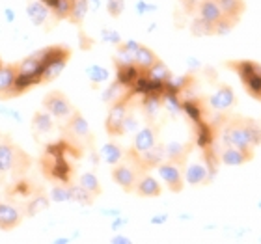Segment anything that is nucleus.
Here are the masks:
<instances>
[{"label": "nucleus", "instance_id": "obj_7", "mask_svg": "<svg viewBox=\"0 0 261 244\" xmlns=\"http://www.w3.org/2000/svg\"><path fill=\"white\" fill-rule=\"evenodd\" d=\"M157 172L161 175V179L164 181V184L168 186L172 192H181L183 190V172H181L179 164L166 160L161 162L157 166Z\"/></svg>", "mask_w": 261, "mask_h": 244}, {"label": "nucleus", "instance_id": "obj_27", "mask_svg": "<svg viewBox=\"0 0 261 244\" xmlns=\"http://www.w3.org/2000/svg\"><path fill=\"white\" fill-rule=\"evenodd\" d=\"M86 76H88V80L93 82V84H103V82H107L110 78V73L103 65L90 64L86 67Z\"/></svg>", "mask_w": 261, "mask_h": 244}, {"label": "nucleus", "instance_id": "obj_19", "mask_svg": "<svg viewBox=\"0 0 261 244\" xmlns=\"http://www.w3.org/2000/svg\"><path fill=\"white\" fill-rule=\"evenodd\" d=\"M218 8L224 17H229L233 21H239V17L245 13V2L243 0H217Z\"/></svg>", "mask_w": 261, "mask_h": 244}, {"label": "nucleus", "instance_id": "obj_28", "mask_svg": "<svg viewBox=\"0 0 261 244\" xmlns=\"http://www.w3.org/2000/svg\"><path fill=\"white\" fill-rule=\"evenodd\" d=\"M47 207H49V198H47V194H45V192H36V196L28 201L27 212L30 216H36L39 212H43Z\"/></svg>", "mask_w": 261, "mask_h": 244}, {"label": "nucleus", "instance_id": "obj_14", "mask_svg": "<svg viewBox=\"0 0 261 244\" xmlns=\"http://www.w3.org/2000/svg\"><path fill=\"white\" fill-rule=\"evenodd\" d=\"M135 190H136V194L142 196V198H157V196H161V192H163L161 183H159L155 177H151V175H140V177L136 179Z\"/></svg>", "mask_w": 261, "mask_h": 244}, {"label": "nucleus", "instance_id": "obj_2", "mask_svg": "<svg viewBox=\"0 0 261 244\" xmlns=\"http://www.w3.org/2000/svg\"><path fill=\"white\" fill-rule=\"evenodd\" d=\"M43 64V76L41 82H53L62 75L65 64L69 60L71 50L67 47H49V49L36 52Z\"/></svg>", "mask_w": 261, "mask_h": 244}, {"label": "nucleus", "instance_id": "obj_10", "mask_svg": "<svg viewBox=\"0 0 261 244\" xmlns=\"http://www.w3.org/2000/svg\"><path fill=\"white\" fill-rule=\"evenodd\" d=\"M235 104V93L228 84H222L217 92L209 97V106L217 112H226Z\"/></svg>", "mask_w": 261, "mask_h": 244}, {"label": "nucleus", "instance_id": "obj_32", "mask_svg": "<svg viewBox=\"0 0 261 244\" xmlns=\"http://www.w3.org/2000/svg\"><path fill=\"white\" fill-rule=\"evenodd\" d=\"M213 26H215V24H211V22L203 21L201 17H198V19H194V21H192L191 30H192V34H194V36H213V34H215Z\"/></svg>", "mask_w": 261, "mask_h": 244}, {"label": "nucleus", "instance_id": "obj_16", "mask_svg": "<svg viewBox=\"0 0 261 244\" xmlns=\"http://www.w3.org/2000/svg\"><path fill=\"white\" fill-rule=\"evenodd\" d=\"M209 174H211V170L205 168L201 162H192L185 170V181L189 184H192V186H198V184L207 183Z\"/></svg>", "mask_w": 261, "mask_h": 244}, {"label": "nucleus", "instance_id": "obj_44", "mask_svg": "<svg viewBox=\"0 0 261 244\" xmlns=\"http://www.w3.org/2000/svg\"><path fill=\"white\" fill-rule=\"evenodd\" d=\"M257 209H261V201H259V203H257Z\"/></svg>", "mask_w": 261, "mask_h": 244}, {"label": "nucleus", "instance_id": "obj_42", "mask_svg": "<svg viewBox=\"0 0 261 244\" xmlns=\"http://www.w3.org/2000/svg\"><path fill=\"white\" fill-rule=\"evenodd\" d=\"M166 214H157V216H153L151 218V224H164L166 222Z\"/></svg>", "mask_w": 261, "mask_h": 244}, {"label": "nucleus", "instance_id": "obj_5", "mask_svg": "<svg viewBox=\"0 0 261 244\" xmlns=\"http://www.w3.org/2000/svg\"><path fill=\"white\" fill-rule=\"evenodd\" d=\"M43 109L49 112L53 118H58V120H67L75 109H73V104L71 101L67 99V95L62 92H49L47 95L43 97Z\"/></svg>", "mask_w": 261, "mask_h": 244}, {"label": "nucleus", "instance_id": "obj_35", "mask_svg": "<svg viewBox=\"0 0 261 244\" xmlns=\"http://www.w3.org/2000/svg\"><path fill=\"white\" fill-rule=\"evenodd\" d=\"M159 110H161V99L157 95H147L146 101H144V112L149 118H155Z\"/></svg>", "mask_w": 261, "mask_h": 244}, {"label": "nucleus", "instance_id": "obj_11", "mask_svg": "<svg viewBox=\"0 0 261 244\" xmlns=\"http://www.w3.org/2000/svg\"><path fill=\"white\" fill-rule=\"evenodd\" d=\"M157 144V130L151 125H146L142 127L140 130H136L135 142H133V149L130 151L135 153H144L147 149H151L153 146Z\"/></svg>", "mask_w": 261, "mask_h": 244}, {"label": "nucleus", "instance_id": "obj_31", "mask_svg": "<svg viewBox=\"0 0 261 244\" xmlns=\"http://www.w3.org/2000/svg\"><path fill=\"white\" fill-rule=\"evenodd\" d=\"M69 192H71V201L81 203V205H92L93 200H95V196L90 194L86 188H82L81 184H73V186H69Z\"/></svg>", "mask_w": 261, "mask_h": 244}, {"label": "nucleus", "instance_id": "obj_22", "mask_svg": "<svg viewBox=\"0 0 261 244\" xmlns=\"http://www.w3.org/2000/svg\"><path fill=\"white\" fill-rule=\"evenodd\" d=\"M88 10H90V4H88V0H71V10H69V17H67V21L71 24H76V26H81L84 19L88 15Z\"/></svg>", "mask_w": 261, "mask_h": 244}, {"label": "nucleus", "instance_id": "obj_9", "mask_svg": "<svg viewBox=\"0 0 261 244\" xmlns=\"http://www.w3.org/2000/svg\"><path fill=\"white\" fill-rule=\"evenodd\" d=\"M65 132L71 136V140L84 142L90 138V123L84 120V116L79 112H73L69 116V121L65 125Z\"/></svg>", "mask_w": 261, "mask_h": 244}, {"label": "nucleus", "instance_id": "obj_23", "mask_svg": "<svg viewBox=\"0 0 261 244\" xmlns=\"http://www.w3.org/2000/svg\"><path fill=\"white\" fill-rule=\"evenodd\" d=\"M32 129L36 134H49L50 130L55 129L53 123V116L45 110V112H36L32 118Z\"/></svg>", "mask_w": 261, "mask_h": 244}, {"label": "nucleus", "instance_id": "obj_12", "mask_svg": "<svg viewBox=\"0 0 261 244\" xmlns=\"http://www.w3.org/2000/svg\"><path fill=\"white\" fill-rule=\"evenodd\" d=\"M21 220H22V212L15 205L0 201V229L2 231H13L21 224Z\"/></svg>", "mask_w": 261, "mask_h": 244}, {"label": "nucleus", "instance_id": "obj_25", "mask_svg": "<svg viewBox=\"0 0 261 244\" xmlns=\"http://www.w3.org/2000/svg\"><path fill=\"white\" fill-rule=\"evenodd\" d=\"M147 78L151 82H157V84H166L170 82V69L166 67V64H163L161 60H157L155 64L146 71Z\"/></svg>", "mask_w": 261, "mask_h": 244}, {"label": "nucleus", "instance_id": "obj_37", "mask_svg": "<svg viewBox=\"0 0 261 244\" xmlns=\"http://www.w3.org/2000/svg\"><path fill=\"white\" fill-rule=\"evenodd\" d=\"M246 121V127H248V132L252 136V142H254V146H259L261 144V125H257L254 120H245Z\"/></svg>", "mask_w": 261, "mask_h": 244}, {"label": "nucleus", "instance_id": "obj_21", "mask_svg": "<svg viewBox=\"0 0 261 244\" xmlns=\"http://www.w3.org/2000/svg\"><path fill=\"white\" fill-rule=\"evenodd\" d=\"M198 11H200L201 19L207 22H211V24H215V22L222 17V11H220V8H218L217 0H200Z\"/></svg>", "mask_w": 261, "mask_h": 244}, {"label": "nucleus", "instance_id": "obj_20", "mask_svg": "<svg viewBox=\"0 0 261 244\" xmlns=\"http://www.w3.org/2000/svg\"><path fill=\"white\" fill-rule=\"evenodd\" d=\"M157 60H159L157 55H155L149 47H146V45H138V49H136V52H135V65L138 67V69L147 71Z\"/></svg>", "mask_w": 261, "mask_h": 244}, {"label": "nucleus", "instance_id": "obj_26", "mask_svg": "<svg viewBox=\"0 0 261 244\" xmlns=\"http://www.w3.org/2000/svg\"><path fill=\"white\" fill-rule=\"evenodd\" d=\"M45 4L49 6L50 15L58 19V21H64L69 17V10H71V0H43Z\"/></svg>", "mask_w": 261, "mask_h": 244}, {"label": "nucleus", "instance_id": "obj_17", "mask_svg": "<svg viewBox=\"0 0 261 244\" xmlns=\"http://www.w3.org/2000/svg\"><path fill=\"white\" fill-rule=\"evenodd\" d=\"M15 84V65H0V99H11Z\"/></svg>", "mask_w": 261, "mask_h": 244}, {"label": "nucleus", "instance_id": "obj_36", "mask_svg": "<svg viewBox=\"0 0 261 244\" xmlns=\"http://www.w3.org/2000/svg\"><path fill=\"white\" fill-rule=\"evenodd\" d=\"M125 10V0H107V11L110 17H120Z\"/></svg>", "mask_w": 261, "mask_h": 244}, {"label": "nucleus", "instance_id": "obj_38", "mask_svg": "<svg viewBox=\"0 0 261 244\" xmlns=\"http://www.w3.org/2000/svg\"><path fill=\"white\" fill-rule=\"evenodd\" d=\"M138 129V121L133 114H127L125 120H123V125H121V134H127V132H135Z\"/></svg>", "mask_w": 261, "mask_h": 244}, {"label": "nucleus", "instance_id": "obj_39", "mask_svg": "<svg viewBox=\"0 0 261 244\" xmlns=\"http://www.w3.org/2000/svg\"><path fill=\"white\" fill-rule=\"evenodd\" d=\"M101 39H103V41H107V43H114V45H120L121 43L120 32H116V30H110V28H105L103 32H101Z\"/></svg>", "mask_w": 261, "mask_h": 244}, {"label": "nucleus", "instance_id": "obj_24", "mask_svg": "<svg viewBox=\"0 0 261 244\" xmlns=\"http://www.w3.org/2000/svg\"><path fill=\"white\" fill-rule=\"evenodd\" d=\"M138 45L140 43H136L133 39H129L125 43H120V47H118V56H116L118 65L135 64V52H136V49H138Z\"/></svg>", "mask_w": 261, "mask_h": 244}, {"label": "nucleus", "instance_id": "obj_1", "mask_svg": "<svg viewBox=\"0 0 261 244\" xmlns=\"http://www.w3.org/2000/svg\"><path fill=\"white\" fill-rule=\"evenodd\" d=\"M32 166V158L22 147L4 136L0 138V174L2 175H22Z\"/></svg>", "mask_w": 261, "mask_h": 244}, {"label": "nucleus", "instance_id": "obj_6", "mask_svg": "<svg viewBox=\"0 0 261 244\" xmlns=\"http://www.w3.org/2000/svg\"><path fill=\"white\" fill-rule=\"evenodd\" d=\"M127 114H129V99H116L109 110L107 121H105V129H107V132L110 136H121V125H123V120H125Z\"/></svg>", "mask_w": 261, "mask_h": 244}, {"label": "nucleus", "instance_id": "obj_30", "mask_svg": "<svg viewBox=\"0 0 261 244\" xmlns=\"http://www.w3.org/2000/svg\"><path fill=\"white\" fill-rule=\"evenodd\" d=\"M187 153H189V147H183V144H177V142H172L168 146L164 147V155L168 160L179 164L181 160H185Z\"/></svg>", "mask_w": 261, "mask_h": 244}, {"label": "nucleus", "instance_id": "obj_3", "mask_svg": "<svg viewBox=\"0 0 261 244\" xmlns=\"http://www.w3.org/2000/svg\"><path fill=\"white\" fill-rule=\"evenodd\" d=\"M231 67L237 71V75L241 76V80L245 84L248 95H252L254 99L261 101V65L250 60H239L231 62Z\"/></svg>", "mask_w": 261, "mask_h": 244}, {"label": "nucleus", "instance_id": "obj_18", "mask_svg": "<svg viewBox=\"0 0 261 244\" xmlns=\"http://www.w3.org/2000/svg\"><path fill=\"white\" fill-rule=\"evenodd\" d=\"M99 157H101L103 162L110 164V166H116V164H120L123 160V149L118 144H114V142H109V144H105L99 149Z\"/></svg>", "mask_w": 261, "mask_h": 244}, {"label": "nucleus", "instance_id": "obj_4", "mask_svg": "<svg viewBox=\"0 0 261 244\" xmlns=\"http://www.w3.org/2000/svg\"><path fill=\"white\" fill-rule=\"evenodd\" d=\"M222 142L224 146L237 147L243 151H252V147H254V142H252V136L248 132L245 120L229 121L222 130Z\"/></svg>", "mask_w": 261, "mask_h": 244}, {"label": "nucleus", "instance_id": "obj_33", "mask_svg": "<svg viewBox=\"0 0 261 244\" xmlns=\"http://www.w3.org/2000/svg\"><path fill=\"white\" fill-rule=\"evenodd\" d=\"M235 24H237V21H233V19H229V17L222 15L217 22H215L213 30H215V34H217V36H226V34H229L231 30H233Z\"/></svg>", "mask_w": 261, "mask_h": 244}, {"label": "nucleus", "instance_id": "obj_29", "mask_svg": "<svg viewBox=\"0 0 261 244\" xmlns=\"http://www.w3.org/2000/svg\"><path fill=\"white\" fill-rule=\"evenodd\" d=\"M79 184H81L82 188H86L90 194H93L95 198H97L103 190H101V183H99L97 175L92 174V172H86V174H82L81 177H79Z\"/></svg>", "mask_w": 261, "mask_h": 244}, {"label": "nucleus", "instance_id": "obj_43", "mask_svg": "<svg viewBox=\"0 0 261 244\" xmlns=\"http://www.w3.org/2000/svg\"><path fill=\"white\" fill-rule=\"evenodd\" d=\"M112 242H130L129 237H123V235H116V237H112Z\"/></svg>", "mask_w": 261, "mask_h": 244}, {"label": "nucleus", "instance_id": "obj_40", "mask_svg": "<svg viewBox=\"0 0 261 244\" xmlns=\"http://www.w3.org/2000/svg\"><path fill=\"white\" fill-rule=\"evenodd\" d=\"M157 10V6L155 4H149L146 0H138L136 2V13L138 15H147V13H151V11Z\"/></svg>", "mask_w": 261, "mask_h": 244}, {"label": "nucleus", "instance_id": "obj_13", "mask_svg": "<svg viewBox=\"0 0 261 244\" xmlns=\"http://www.w3.org/2000/svg\"><path fill=\"white\" fill-rule=\"evenodd\" d=\"M27 15L32 21L34 26H43L47 19L50 17V10L43 0H30L27 6Z\"/></svg>", "mask_w": 261, "mask_h": 244}, {"label": "nucleus", "instance_id": "obj_8", "mask_svg": "<svg viewBox=\"0 0 261 244\" xmlns=\"http://www.w3.org/2000/svg\"><path fill=\"white\" fill-rule=\"evenodd\" d=\"M138 168H136L135 164L129 166V164H116L114 170H112V179H114L116 184H120L121 188L125 190V192H130V190L135 188L136 179H138Z\"/></svg>", "mask_w": 261, "mask_h": 244}, {"label": "nucleus", "instance_id": "obj_15", "mask_svg": "<svg viewBox=\"0 0 261 244\" xmlns=\"http://www.w3.org/2000/svg\"><path fill=\"white\" fill-rule=\"evenodd\" d=\"M220 160L226 166H241V164L252 160V151H243V149H237V147L226 146V149L220 153Z\"/></svg>", "mask_w": 261, "mask_h": 244}, {"label": "nucleus", "instance_id": "obj_34", "mask_svg": "<svg viewBox=\"0 0 261 244\" xmlns=\"http://www.w3.org/2000/svg\"><path fill=\"white\" fill-rule=\"evenodd\" d=\"M50 200L58 201V203H65V201H71V192L69 186H64V184H56L50 190Z\"/></svg>", "mask_w": 261, "mask_h": 244}, {"label": "nucleus", "instance_id": "obj_45", "mask_svg": "<svg viewBox=\"0 0 261 244\" xmlns=\"http://www.w3.org/2000/svg\"><path fill=\"white\" fill-rule=\"evenodd\" d=\"M0 138H2V134H0Z\"/></svg>", "mask_w": 261, "mask_h": 244}, {"label": "nucleus", "instance_id": "obj_41", "mask_svg": "<svg viewBox=\"0 0 261 244\" xmlns=\"http://www.w3.org/2000/svg\"><path fill=\"white\" fill-rule=\"evenodd\" d=\"M183 109L189 112V116H191L194 121H200L201 114H200V109H194V103H185L183 104Z\"/></svg>", "mask_w": 261, "mask_h": 244}]
</instances>
